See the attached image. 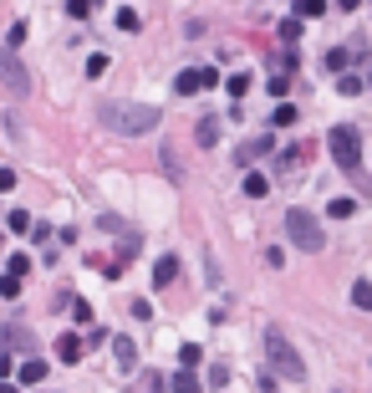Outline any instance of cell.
<instances>
[{
	"mask_svg": "<svg viewBox=\"0 0 372 393\" xmlns=\"http://www.w3.org/2000/svg\"><path fill=\"white\" fill-rule=\"evenodd\" d=\"M82 353H87V347H82L77 332H61V337H56V363H67V368H72V363H82Z\"/></svg>",
	"mask_w": 372,
	"mask_h": 393,
	"instance_id": "obj_8",
	"label": "cell"
},
{
	"mask_svg": "<svg viewBox=\"0 0 372 393\" xmlns=\"http://www.w3.org/2000/svg\"><path fill=\"white\" fill-rule=\"evenodd\" d=\"M97 6H102V0H67V16H72V20H87Z\"/></svg>",
	"mask_w": 372,
	"mask_h": 393,
	"instance_id": "obj_20",
	"label": "cell"
},
{
	"mask_svg": "<svg viewBox=\"0 0 372 393\" xmlns=\"http://www.w3.org/2000/svg\"><path fill=\"white\" fill-rule=\"evenodd\" d=\"M280 41H286V47H291V41H301V20H296V16L280 20Z\"/></svg>",
	"mask_w": 372,
	"mask_h": 393,
	"instance_id": "obj_30",
	"label": "cell"
},
{
	"mask_svg": "<svg viewBox=\"0 0 372 393\" xmlns=\"http://www.w3.org/2000/svg\"><path fill=\"white\" fill-rule=\"evenodd\" d=\"M159 107L153 102H102L97 107V123L102 128H113V133H123V138H138V133H153L159 128Z\"/></svg>",
	"mask_w": 372,
	"mask_h": 393,
	"instance_id": "obj_1",
	"label": "cell"
},
{
	"mask_svg": "<svg viewBox=\"0 0 372 393\" xmlns=\"http://www.w3.org/2000/svg\"><path fill=\"white\" fill-rule=\"evenodd\" d=\"M0 393H20V383H11V378H0Z\"/></svg>",
	"mask_w": 372,
	"mask_h": 393,
	"instance_id": "obj_39",
	"label": "cell"
},
{
	"mask_svg": "<svg viewBox=\"0 0 372 393\" xmlns=\"http://www.w3.org/2000/svg\"><path fill=\"white\" fill-rule=\"evenodd\" d=\"M306 164V154H301V148H286V154H280V169H286V174H296Z\"/></svg>",
	"mask_w": 372,
	"mask_h": 393,
	"instance_id": "obj_29",
	"label": "cell"
},
{
	"mask_svg": "<svg viewBox=\"0 0 372 393\" xmlns=\"http://www.w3.org/2000/svg\"><path fill=\"white\" fill-rule=\"evenodd\" d=\"M266 154H275V138H271V133H260V138H250V143L235 154V164H245V169H250L255 159H266Z\"/></svg>",
	"mask_w": 372,
	"mask_h": 393,
	"instance_id": "obj_7",
	"label": "cell"
},
{
	"mask_svg": "<svg viewBox=\"0 0 372 393\" xmlns=\"http://www.w3.org/2000/svg\"><path fill=\"white\" fill-rule=\"evenodd\" d=\"M26 235H36V240H41V246H46V240H51V225H31ZM46 250H51V246H46ZM51 255H56V250H51Z\"/></svg>",
	"mask_w": 372,
	"mask_h": 393,
	"instance_id": "obj_36",
	"label": "cell"
},
{
	"mask_svg": "<svg viewBox=\"0 0 372 393\" xmlns=\"http://www.w3.org/2000/svg\"><path fill=\"white\" fill-rule=\"evenodd\" d=\"M113 353H118V368H133V358H138V347L128 342V337H113Z\"/></svg>",
	"mask_w": 372,
	"mask_h": 393,
	"instance_id": "obj_15",
	"label": "cell"
},
{
	"mask_svg": "<svg viewBox=\"0 0 372 393\" xmlns=\"http://www.w3.org/2000/svg\"><path fill=\"white\" fill-rule=\"evenodd\" d=\"M163 393H199V378H194V368H179L173 378H163Z\"/></svg>",
	"mask_w": 372,
	"mask_h": 393,
	"instance_id": "obj_11",
	"label": "cell"
},
{
	"mask_svg": "<svg viewBox=\"0 0 372 393\" xmlns=\"http://www.w3.org/2000/svg\"><path fill=\"white\" fill-rule=\"evenodd\" d=\"M286 87H291V77H286V72H275V77H271V97H275V102H286Z\"/></svg>",
	"mask_w": 372,
	"mask_h": 393,
	"instance_id": "obj_32",
	"label": "cell"
},
{
	"mask_svg": "<svg viewBox=\"0 0 372 393\" xmlns=\"http://www.w3.org/2000/svg\"><path fill=\"white\" fill-rule=\"evenodd\" d=\"M271 123H275V128H291V123H296V102H275Z\"/></svg>",
	"mask_w": 372,
	"mask_h": 393,
	"instance_id": "obj_21",
	"label": "cell"
},
{
	"mask_svg": "<svg viewBox=\"0 0 372 393\" xmlns=\"http://www.w3.org/2000/svg\"><path fill=\"white\" fill-rule=\"evenodd\" d=\"M6 230H11V235H26V230H31V210H11V214H6Z\"/></svg>",
	"mask_w": 372,
	"mask_h": 393,
	"instance_id": "obj_14",
	"label": "cell"
},
{
	"mask_svg": "<svg viewBox=\"0 0 372 393\" xmlns=\"http://www.w3.org/2000/svg\"><path fill=\"white\" fill-rule=\"evenodd\" d=\"M11 276H20V281H26V271H31V255H11V266H6Z\"/></svg>",
	"mask_w": 372,
	"mask_h": 393,
	"instance_id": "obj_34",
	"label": "cell"
},
{
	"mask_svg": "<svg viewBox=\"0 0 372 393\" xmlns=\"http://www.w3.org/2000/svg\"><path fill=\"white\" fill-rule=\"evenodd\" d=\"M72 317H77V327H92V307L87 301H72Z\"/></svg>",
	"mask_w": 372,
	"mask_h": 393,
	"instance_id": "obj_35",
	"label": "cell"
},
{
	"mask_svg": "<svg viewBox=\"0 0 372 393\" xmlns=\"http://www.w3.org/2000/svg\"><path fill=\"white\" fill-rule=\"evenodd\" d=\"M204 87H220V72L214 67H189V72L173 77V92L179 97H194V92H204Z\"/></svg>",
	"mask_w": 372,
	"mask_h": 393,
	"instance_id": "obj_6",
	"label": "cell"
},
{
	"mask_svg": "<svg viewBox=\"0 0 372 393\" xmlns=\"http://www.w3.org/2000/svg\"><path fill=\"white\" fill-rule=\"evenodd\" d=\"M326 214H332V220H352V214H357V200H332V205H326Z\"/></svg>",
	"mask_w": 372,
	"mask_h": 393,
	"instance_id": "obj_19",
	"label": "cell"
},
{
	"mask_svg": "<svg viewBox=\"0 0 372 393\" xmlns=\"http://www.w3.org/2000/svg\"><path fill=\"white\" fill-rule=\"evenodd\" d=\"M173 281H179V255H159V266H153V286H173Z\"/></svg>",
	"mask_w": 372,
	"mask_h": 393,
	"instance_id": "obj_10",
	"label": "cell"
},
{
	"mask_svg": "<svg viewBox=\"0 0 372 393\" xmlns=\"http://www.w3.org/2000/svg\"><path fill=\"white\" fill-rule=\"evenodd\" d=\"M225 92H230V97H245V92H250V72H235V77L225 82Z\"/></svg>",
	"mask_w": 372,
	"mask_h": 393,
	"instance_id": "obj_23",
	"label": "cell"
},
{
	"mask_svg": "<svg viewBox=\"0 0 372 393\" xmlns=\"http://www.w3.org/2000/svg\"><path fill=\"white\" fill-rule=\"evenodd\" d=\"M199 358H204V353H199L194 342H184V347H179V368H199Z\"/></svg>",
	"mask_w": 372,
	"mask_h": 393,
	"instance_id": "obj_28",
	"label": "cell"
},
{
	"mask_svg": "<svg viewBox=\"0 0 372 393\" xmlns=\"http://www.w3.org/2000/svg\"><path fill=\"white\" fill-rule=\"evenodd\" d=\"M20 41H26V20H16V26L6 31V52H16V47H20Z\"/></svg>",
	"mask_w": 372,
	"mask_h": 393,
	"instance_id": "obj_31",
	"label": "cell"
},
{
	"mask_svg": "<svg viewBox=\"0 0 372 393\" xmlns=\"http://www.w3.org/2000/svg\"><path fill=\"white\" fill-rule=\"evenodd\" d=\"M194 138H199V143L209 148L214 138H220V118H199V128H194Z\"/></svg>",
	"mask_w": 372,
	"mask_h": 393,
	"instance_id": "obj_13",
	"label": "cell"
},
{
	"mask_svg": "<svg viewBox=\"0 0 372 393\" xmlns=\"http://www.w3.org/2000/svg\"><path fill=\"white\" fill-rule=\"evenodd\" d=\"M245 194H250V200H266V194H271L266 174H245Z\"/></svg>",
	"mask_w": 372,
	"mask_h": 393,
	"instance_id": "obj_17",
	"label": "cell"
},
{
	"mask_svg": "<svg viewBox=\"0 0 372 393\" xmlns=\"http://www.w3.org/2000/svg\"><path fill=\"white\" fill-rule=\"evenodd\" d=\"M20 286H26V281H20V276H11V271L0 276V296H6V301H16V296H20Z\"/></svg>",
	"mask_w": 372,
	"mask_h": 393,
	"instance_id": "obj_22",
	"label": "cell"
},
{
	"mask_svg": "<svg viewBox=\"0 0 372 393\" xmlns=\"http://www.w3.org/2000/svg\"><path fill=\"white\" fill-rule=\"evenodd\" d=\"M138 393H163V373H153V368H148V373L138 378Z\"/></svg>",
	"mask_w": 372,
	"mask_h": 393,
	"instance_id": "obj_24",
	"label": "cell"
},
{
	"mask_svg": "<svg viewBox=\"0 0 372 393\" xmlns=\"http://www.w3.org/2000/svg\"><path fill=\"white\" fill-rule=\"evenodd\" d=\"M0 347H20V353H31V347H36V337H31L20 322H11V327H0Z\"/></svg>",
	"mask_w": 372,
	"mask_h": 393,
	"instance_id": "obj_9",
	"label": "cell"
},
{
	"mask_svg": "<svg viewBox=\"0 0 372 393\" xmlns=\"http://www.w3.org/2000/svg\"><path fill=\"white\" fill-rule=\"evenodd\" d=\"M357 6H367V0H337V11H357Z\"/></svg>",
	"mask_w": 372,
	"mask_h": 393,
	"instance_id": "obj_38",
	"label": "cell"
},
{
	"mask_svg": "<svg viewBox=\"0 0 372 393\" xmlns=\"http://www.w3.org/2000/svg\"><path fill=\"white\" fill-rule=\"evenodd\" d=\"M326 67H332V72H347V67H352V52H347V47H332V52H326Z\"/></svg>",
	"mask_w": 372,
	"mask_h": 393,
	"instance_id": "obj_18",
	"label": "cell"
},
{
	"mask_svg": "<svg viewBox=\"0 0 372 393\" xmlns=\"http://www.w3.org/2000/svg\"><path fill=\"white\" fill-rule=\"evenodd\" d=\"M266 363H271V373L291 378V383L306 378V363H301V353L291 347V337L280 332V327H266Z\"/></svg>",
	"mask_w": 372,
	"mask_h": 393,
	"instance_id": "obj_2",
	"label": "cell"
},
{
	"mask_svg": "<svg viewBox=\"0 0 372 393\" xmlns=\"http://www.w3.org/2000/svg\"><path fill=\"white\" fill-rule=\"evenodd\" d=\"M0 87H6L11 97H26L31 92V72H26V61H20L16 52H0Z\"/></svg>",
	"mask_w": 372,
	"mask_h": 393,
	"instance_id": "obj_5",
	"label": "cell"
},
{
	"mask_svg": "<svg viewBox=\"0 0 372 393\" xmlns=\"http://www.w3.org/2000/svg\"><path fill=\"white\" fill-rule=\"evenodd\" d=\"M16 378H20V383H41V378H46V363H41V358H26Z\"/></svg>",
	"mask_w": 372,
	"mask_h": 393,
	"instance_id": "obj_12",
	"label": "cell"
},
{
	"mask_svg": "<svg viewBox=\"0 0 372 393\" xmlns=\"http://www.w3.org/2000/svg\"><path fill=\"white\" fill-rule=\"evenodd\" d=\"M286 235H291V246L306 250V255H321L326 250V230L311 210H286Z\"/></svg>",
	"mask_w": 372,
	"mask_h": 393,
	"instance_id": "obj_3",
	"label": "cell"
},
{
	"mask_svg": "<svg viewBox=\"0 0 372 393\" xmlns=\"http://www.w3.org/2000/svg\"><path fill=\"white\" fill-rule=\"evenodd\" d=\"M138 26H143L138 11H133V6H123V11H118V31H138Z\"/></svg>",
	"mask_w": 372,
	"mask_h": 393,
	"instance_id": "obj_26",
	"label": "cell"
},
{
	"mask_svg": "<svg viewBox=\"0 0 372 393\" xmlns=\"http://www.w3.org/2000/svg\"><path fill=\"white\" fill-rule=\"evenodd\" d=\"M337 87H342L347 97H357V92H362V77H357V72H342V77H337Z\"/></svg>",
	"mask_w": 372,
	"mask_h": 393,
	"instance_id": "obj_27",
	"label": "cell"
},
{
	"mask_svg": "<svg viewBox=\"0 0 372 393\" xmlns=\"http://www.w3.org/2000/svg\"><path fill=\"white\" fill-rule=\"evenodd\" d=\"M107 67H113V61H107V52H92V56H87V77H102Z\"/></svg>",
	"mask_w": 372,
	"mask_h": 393,
	"instance_id": "obj_25",
	"label": "cell"
},
{
	"mask_svg": "<svg viewBox=\"0 0 372 393\" xmlns=\"http://www.w3.org/2000/svg\"><path fill=\"white\" fill-rule=\"evenodd\" d=\"M0 378H11V358H0Z\"/></svg>",
	"mask_w": 372,
	"mask_h": 393,
	"instance_id": "obj_40",
	"label": "cell"
},
{
	"mask_svg": "<svg viewBox=\"0 0 372 393\" xmlns=\"http://www.w3.org/2000/svg\"><path fill=\"white\" fill-rule=\"evenodd\" d=\"M326 154L337 159V169H347V174H362V133L352 123H337L332 133H326Z\"/></svg>",
	"mask_w": 372,
	"mask_h": 393,
	"instance_id": "obj_4",
	"label": "cell"
},
{
	"mask_svg": "<svg viewBox=\"0 0 372 393\" xmlns=\"http://www.w3.org/2000/svg\"><path fill=\"white\" fill-rule=\"evenodd\" d=\"M16 189V169H0V194H11Z\"/></svg>",
	"mask_w": 372,
	"mask_h": 393,
	"instance_id": "obj_37",
	"label": "cell"
},
{
	"mask_svg": "<svg viewBox=\"0 0 372 393\" xmlns=\"http://www.w3.org/2000/svg\"><path fill=\"white\" fill-rule=\"evenodd\" d=\"M367 301H372V286L367 281H352V307H367Z\"/></svg>",
	"mask_w": 372,
	"mask_h": 393,
	"instance_id": "obj_33",
	"label": "cell"
},
{
	"mask_svg": "<svg viewBox=\"0 0 372 393\" xmlns=\"http://www.w3.org/2000/svg\"><path fill=\"white\" fill-rule=\"evenodd\" d=\"M326 16V0H296V20H316Z\"/></svg>",
	"mask_w": 372,
	"mask_h": 393,
	"instance_id": "obj_16",
	"label": "cell"
}]
</instances>
